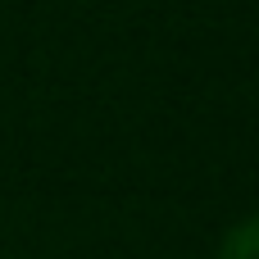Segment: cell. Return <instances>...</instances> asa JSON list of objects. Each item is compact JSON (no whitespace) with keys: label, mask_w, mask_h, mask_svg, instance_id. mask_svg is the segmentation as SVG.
<instances>
[{"label":"cell","mask_w":259,"mask_h":259,"mask_svg":"<svg viewBox=\"0 0 259 259\" xmlns=\"http://www.w3.org/2000/svg\"><path fill=\"white\" fill-rule=\"evenodd\" d=\"M219 259H259V214L255 219H241V223L223 237Z\"/></svg>","instance_id":"6da1fadb"}]
</instances>
